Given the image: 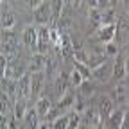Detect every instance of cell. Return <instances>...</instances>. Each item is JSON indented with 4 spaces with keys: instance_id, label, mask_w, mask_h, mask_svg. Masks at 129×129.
Returning <instances> with one entry per match:
<instances>
[{
    "instance_id": "cell-1",
    "label": "cell",
    "mask_w": 129,
    "mask_h": 129,
    "mask_svg": "<svg viewBox=\"0 0 129 129\" xmlns=\"http://www.w3.org/2000/svg\"><path fill=\"white\" fill-rule=\"evenodd\" d=\"M18 48H20V45H18V40H16L14 32L13 30H2V54L7 59H11L18 54Z\"/></svg>"
},
{
    "instance_id": "cell-2",
    "label": "cell",
    "mask_w": 129,
    "mask_h": 129,
    "mask_svg": "<svg viewBox=\"0 0 129 129\" xmlns=\"http://www.w3.org/2000/svg\"><path fill=\"white\" fill-rule=\"evenodd\" d=\"M32 18H34V22L40 23L41 27L47 25L52 20V6H50V2H41V6L36 11H32Z\"/></svg>"
},
{
    "instance_id": "cell-3",
    "label": "cell",
    "mask_w": 129,
    "mask_h": 129,
    "mask_svg": "<svg viewBox=\"0 0 129 129\" xmlns=\"http://www.w3.org/2000/svg\"><path fill=\"white\" fill-rule=\"evenodd\" d=\"M95 36L99 41L102 43H111V41H115V36H117V23L115 25H102L97 29L95 32Z\"/></svg>"
},
{
    "instance_id": "cell-4",
    "label": "cell",
    "mask_w": 129,
    "mask_h": 129,
    "mask_svg": "<svg viewBox=\"0 0 129 129\" xmlns=\"http://www.w3.org/2000/svg\"><path fill=\"white\" fill-rule=\"evenodd\" d=\"M50 43V29L47 25L40 27L38 30V48H36V54H47V47Z\"/></svg>"
},
{
    "instance_id": "cell-5",
    "label": "cell",
    "mask_w": 129,
    "mask_h": 129,
    "mask_svg": "<svg viewBox=\"0 0 129 129\" xmlns=\"http://www.w3.org/2000/svg\"><path fill=\"white\" fill-rule=\"evenodd\" d=\"M70 86H72V83H70V75H67L64 72H59V74L56 75V91H57V95H59V99H61L63 95L68 93Z\"/></svg>"
},
{
    "instance_id": "cell-6",
    "label": "cell",
    "mask_w": 129,
    "mask_h": 129,
    "mask_svg": "<svg viewBox=\"0 0 129 129\" xmlns=\"http://www.w3.org/2000/svg\"><path fill=\"white\" fill-rule=\"evenodd\" d=\"M22 43L30 48H38V30L34 27H25L22 32Z\"/></svg>"
},
{
    "instance_id": "cell-7",
    "label": "cell",
    "mask_w": 129,
    "mask_h": 129,
    "mask_svg": "<svg viewBox=\"0 0 129 129\" xmlns=\"http://www.w3.org/2000/svg\"><path fill=\"white\" fill-rule=\"evenodd\" d=\"M18 93H20V99H29L32 95L30 90V72H27L25 75H22L18 79Z\"/></svg>"
},
{
    "instance_id": "cell-8",
    "label": "cell",
    "mask_w": 129,
    "mask_h": 129,
    "mask_svg": "<svg viewBox=\"0 0 129 129\" xmlns=\"http://www.w3.org/2000/svg\"><path fill=\"white\" fill-rule=\"evenodd\" d=\"M124 109H117V111H113L111 115H109V118L104 122V129H120L122 127V122H124Z\"/></svg>"
},
{
    "instance_id": "cell-9",
    "label": "cell",
    "mask_w": 129,
    "mask_h": 129,
    "mask_svg": "<svg viewBox=\"0 0 129 129\" xmlns=\"http://www.w3.org/2000/svg\"><path fill=\"white\" fill-rule=\"evenodd\" d=\"M125 59L127 57H124L120 54L115 57V64H113V79L115 81H122L127 75V72H125Z\"/></svg>"
},
{
    "instance_id": "cell-10",
    "label": "cell",
    "mask_w": 129,
    "mask_h": 129,
    "mask_svg": "<svg viewBox=\"0 0 129 129\" xmlns=\"http://www.w3.org/2000/svg\"><path fill=\"white\" fill-rule=\"evenodd\" d=\"M47 61H48V57H47V56H43V54H34V56L30 57V67H29V72H30V74L45 72Z\"/></svg>"
},
{
    "instance_id": "cell-11",
    "label": "cell",
    "mask_w": 129,
    "mask_h": 129,
    "mask_svg": "<svg viewBox=\"0 0 129 129\" xmlns=\"http://www.w3.org/2000/svg\"><path fill=\"white\" fill-rule=\"evenodd\" d=\"M45 72H36V74H30V90H32V95H40L41 93V88L45 84Z\"/></svg>"
},
{
    "instance_id": "cell-12",
    "label": "cell",
    "mask_w": 129,
    "mask_h": 129,
    "mask_svg": "<svg viewBox=\"0 0 129 129\" xmlns=\"http://www.w3.org/2000/svg\"><path fill=\"white\" fill-rule=\"evenodd\" d=\"M109 77H113V64H109V63H104L102 67L93 70V79H97V81L106 83Z\"/></svg>"
},
{
    "instance_id": "cell-13",
    "label": "cell",
    "mask_w": 129,
    "mask_h": 129,
    "mask_svg": "<svg viewBox=\"0 0 129 129\" xmlns=\"http://www.w3.org/2000/svg\"><path fill=\"white\" fill-rule=\"evenodd\" d=\"M99 113H101V117H102L104 122L109 118V115L113 113V101L109 99V97L104 95V97L99 99Z\"/></svg>"
},
{
    "instance_id": "cell-14",
    "label": "cell",
    "mask_w": 129,
    "mask_h": 129,
    "mask_svg": "<svg viewBox=\"0 0 129 129\" xmlns=\"http://www.w3.org/2000/svg\"><path fill=\"white\" fill-rule=\"evenodd\" d=\"M34 109L38 111L40 118H45V117H48V113L52 111V104H50V101H48L47 97H40L36 101V104H34Z\"/></svg>"
},
{
    "instance_id": "cell-15",
    "label": "cell",
    "mask_w": 129,
    "mask_h": 129,
    "mask_svg": "<svg viewBox=\"0 0 129 129\" xmlns=\"http://www.w3.org/2000/svg\"><path fill=\"white\" fill-rule=\"evenodd\" d=\"M127 34H129V20H127V16H120L117 20V38H118V41L124 43Z\"/></svg>"
},
{
    "instance_id": "cell-16",
    "label": "cell",
    "mask_w": 129,
    "mask_h": 129,
    "mask_svg": "<svg viewBox=\"0 0 129 129\" xmlns=\"http://www.w3.org/2000/svg\"><path fill=\"white\" fill-rule=\"evenodd\" d=\"M84 122L90 124V125H99V122H104L102 117H101V113L97 108H86L84 111Z\"/></svg>"
},
{
    "instance_id": "cell-17",
    "label": "cell",
    "mask_w": 129,
    "mask_h": 129,
    "mask_svg": "<svg viewBox=\"0 0 129 129\" xmlns=\"http://www.w3.org/2000/svg\"><path fill=\"white\" fill-rule=\"evenodd\" d=\"M27 99H18L14 102V108H13V115L18 118V120H22V118H25V115H27Z\"/></svg>"
},
{
    "instance_id": "cell-18",
    "label": "cell",
    "mask_w": 129,
    "mask_h": 129,
    "mask_svg": "<svg viewBox=\"0 0 129 129\" xmlns=\"http://www.w3.org/2000/svg\"><path fill=\"white\" fill-rule=\"evenodd\" d=\"M25 122L29 129H38L40 127V115L34 108H29L27 109V115H25Z\"/></svg>"
},
{
    "instance_id": "cell-19",
    "label": "cell",
    "mask_w": 129,
    "mask_h": 129,
    "mask_svg": "<svg viewBox=\"0 0 129 129\" xmlns=\"http://www.w3.org/2000/svg\"><path fill=\"white\" fill-rule=\"evenodd\" d=\"M113 97H115L117 102H124L127 99V86H125L124 81H118L115 84V88H113Z\"/></svg>"
},
{
    "instance_id": "cell-20",
    "label": "cell",
    "mask_w": 129,
    "mask_h": 129,
    "mask_svg": "<svg viewBox=\"0 0 129 129\" xmlns=\"http://www.w3.org/2000/svg\"><path fill=\"white\" fill-rule=\"evenodd\" d=\"M13 108H14V102L11 101V97L2 91V95H0V113H2L4 117H7L9 111H11Z\"/></svg>"
},
{
    "instance_id": "cell-21",
    "label": "cell",
    "mask_w": 129,
    "mask_h": 129,
    "mask_svg": "<svg viewBox=\"0 0 129 129\" xmlns=\"http://www.w3.org/2000/svg\"><path fill=\"white\" fill-rule=\"evenodd\" d=\"M75 99H77V95L75 93H67V95H63L61 99L57 101V108L59 109H67V108H74V104H75Z\"/></svg>"
},
{
    "instance_id": "cell-22",
    "label": "cell",
    "mask_w": 129,
    "mask_h": 129,
    "mask_svg": "<svg viewBox=\"0 0 129 129\" xmlns=\"http://www.w3.org/2000/svg\"><path fill=\"white\" fill-rule=\"evenodd\" d=\"M16 25V14L14 13H2V30H11Z\"/></svg>"
},
{
    "instance_id": "cell-23",
    "label": "cell",
    "mask_w": 129,
    "mask_h": 129,
    "mask_svg": "<svg viewBox=\"0 0 129 129\" xmlns=\"http://www.w3.org/2000/svg\"><path fill=\"white\" fill-rule=\"evenodd\" d=\"M74 64H75L74 68H75V70H77L81 75L84 77V81H91V79H93V72H91V68L88 67V64H83V63H75V61H74Z\"/></svg>"
},
{
    "instance_id": "cell-24",
    "label": "cell",
    "mask_w": 129,
    "mask_h": 129,
    "mask_svg": "<svg viewBox=\"0 0 129 129\" xmlns=\"http://www.w3.org/2000/svg\"><path fill=\"white\" fill-rule=\"evenodd\" d=\"M102 25H115V9L113 7H108L106 11H102Z\"/></svg>"
},
{
    "instance_id": "cell-25",
    "label": "cell",
    "mask_w": 129,
    "mask_h": 129,
    "mask_svg": "<svg viewBox=\"0 0 129 129\" xmlns=\"http://www.w3.org/2000/svg\"><path fill=\"white\" fill-rule=\"evenodd\" d=\"M50 6H52V22H59V16H61L64 2L63 0H56V2H50Z\"/></svg>"
},
{
    "instance_id": "cell-26",
    "label": "cell",
    "mask_w": 129,
    "mask_h": 129,
    "mask_svg": "<svg viewBox=\"0 0 129 129\" xmlns=\"http://www.w3.org/2000/svg\"><path fill=\"white\" fill-rule=\"evenodd\" d=\"M68 127H70V118H68V115H63V117H59L57 120L52 122V129H68Z\"/></svg>"
},
{
    "instance_id": "cell-27",
    "label": "cell",
    "mask_w": 129,
    "mask_h": 129,
    "mask_svg": "<svg viewBox=\"0 0 129 129\" xmlns=\"http://www.w3.org/2000/svg\"><path fill=\"white\" fill-rule=\"evenodd\" d=\"M70 83H72V86H77V88H81V84L84 83V77L81 75L75 68L72 70V74H70Z\"/></svg>"
},
{
    "instance_id": "cell-28",
    "label": "cell",
    "mask_w": 129,
    "mask_h": 129,
    "mask_svg": "<svg viewBox=\"0 0 129 129\" xmlns=\"http://www.w3.org/2000/svg\"><path fill=\"white\" fill-rule=\"evenodd\" d=\"M104 52L108 54V56H111V57H117L120 52H118V45L115 43V41H111V43H106L104 45Z\"/></svg>"
},
{
    "instance_id": "cell-29",
    "label": "cell",
    "mask_w": 129,
    "mask_h": 129,
    "mask_svg": "<svg viewBox=\"0 0 129 129\" xmlns=\"http://www.w3.org/2000/svg\"><path fill=\"white\" fill-rule=\"evenodd\" d=\"M68 118H70V127H68V129H77V127L81 125V113L72 111L70 115H68Z\"/></svg>"
},
{
    "instance_id": "cell-30",
    "label": "cell",
    "mask_w": 129,
    "mask_h": 129,
    "mask_svg": "<svg viewBox=\"0 0 129 129\" xmlns=\"http://www.w3.org/2000/svg\"><path fill=\"white\" fill-rule=\"evenodd\" d=\"M95 91V86L90 83V81H84L83 84H81V95L83 97H86V95H91Z\"/></svg>"
},
{
    "instance_id": "cell-31",
    "label": "cell",
    "mask_w": 129,
    "mask_h": 129,
    "mask_svg": "<svg viewBox=\"0 0 129 129\" xmlns=\"http://www.w3.org/2000/svg\"><path fill=\"white\" fill-rule=\"evenodd\" d=\"M74 111H77V113L86 111V104H84V97H83V95H77L75 104H74Z\"/></svg>"
},
{
    "instance_id": "cell-32",
    "label": "cell",
    "mask_w": 129,
    "mask_h": 129,
    "mask_svg": "<svg viewBox=\"0 0 129 129\" xmlns=\"http://www.w3.org/2000/svg\"><path fill=\"white\" fill-rule=\"evenodd\" d=\"M120 129H129V113L124 115V122H122V127Z\"/></svg>"
},
{
    "instance_id": "cell-33",
    "label": "cell",
    "mask_w": 129,
    "mask_h": 129,
    "mask_svg": "<svg viewBox=\"0 0 129 129\" xmlns=\"http://www.w3.org/2000/svg\"><path fill=\"white\" fill-rule=\"evenodd\" d=\"M38 129H52V124L43 122V124H40V127H38Z\"/></svg>"
},
{
    "instance_id": "cell-34",
    "label": "cell",
    "mask_w": 129,
    "mask_h": 129,
    "mask_svg": "<svg viewBox=\"0 0 129 129\" xmlns=\"http://www.w3.org/2000/svg\"><path fill=\"white\" fill-rule=\"evenodd\" d=\"M125 72H127V77H129V57L125 59Z\"/></svg>"
},
{
    "instance_id": "cell-35",
    "label": "cell",
    "mask_w": 129,
    "mask_h": 129,
    "mask_svg": "<svg viewBox=\"0 0 129 129\" xmlns=\"http://www.w3.org/2000/svg\"><path fill=\"white\" fill-rule=\"evenodd\" d=\"M127 57H129V52H127Z\"/></svg>"
}]
</instances>
